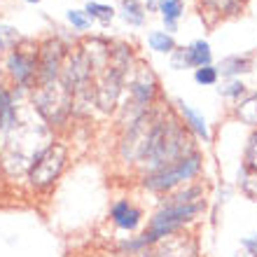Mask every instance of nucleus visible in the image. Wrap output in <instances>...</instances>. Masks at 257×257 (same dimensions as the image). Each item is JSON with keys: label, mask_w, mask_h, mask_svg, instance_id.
<instances>
[{"label": "nucleus", "mask_w": 257, "mask_h": 257, "mask_svg": "<svg viewBox=\"0 0 257 257\" xmlns=\"http://www.w3.org/2000/svg\"><path fill=\"white\" fill-rule=\"evenodd\" d=\"M190 152H194V150H187V136H185V128L180 124L155 122L138 162L143 166H148L152 173V171H159L169 164L178 162L180 157L190 155Z\"/></svg>", "instance_id": "nucleus-1"}, {"label": "nucleus", "mask_w": 257, "mask_h": 257, "mask_svg": "<svg viewBox=\"0 0 257 257\" xmlns=\"http://www.w3.org/2000/svg\"><path fill=\"white\" fill-rule=\"evenodd\" d=\"M203 210V203L196 201V203H183V206H173V203H164L162 208L157 210V215L150 220V227L148 231L141 236L143 245L150 248V245H155L157 241H162V238L171 236V234H176L183 224L192 222L199 213Z\"/></svg>", "instance_id": "nucleus-2"}, {"label": "nucleus", "mask_w": 257, "mask_h": 257, "mask_svg": "<svg viewBox=\"0 0 257 257\" xmlns=\"http://www.w3.org/2000/svg\"><path fill=\"white\" fill-rule=\"evenodd\" d=\"M199 171H201V155L199 152H190V155L180 157L178 162L148 173L143 178V185L152 192H169L173 187H178V185L192 180Z\"/></svg>", "instance_id": "nucleus-3"}, {"label": "nucleus", "mask_w": 257, "mask_h": 257, "mask_svg": "<svg viewBox=\"0 0 257 257\" xmlns=\"http://www.w3.org/2000/svg\"><path fill=\"white\" fill-rule=\"evenodd\" d=\"M68 159V150L63 148L61 143H52L42 150L40 155H35L31 169H28V180L35 190H45L54 183L56 178L61 176L63 166Z\"/></svg>", "instance_id": "nucleus-4"}, {"label": "nucleus", "mask_w": 257, "mask_h": 257, "mask_svg": "<svg viewBox=\"0 0 257 257\" xmlns=\"http://www.w3.org/2000/svg\"><path fill=\"white\" fill-rule=\"evenodd\" d=\"M61 59H63V45L59 40H49L45 42V47L40 52V82L59 80V68H61Z\"/></svg>", "instance_id": "nucleus-5"}, {"label": "nucleus", "mask_w": 257, "mask_h": 257, "mask_svg": "<svg viewBox=\"0 0 257 257\" xmlns=\"http://www.w3.org/2000/svg\"><path fill=\"white\" fill-rule=\"evenodd\" d=\"M7 68H10L12 77L17 80V84L26 87L35 75V59L24 54V52H12V54H10V61H7Z\"/></svg>", "instance_id": "nucleus-6"}, {"label": "nucleus", "mask_w": 257, "mask_h": 257, "mask_svg": "<svg viewBox=\"0 0 257 257\" xmlns=\"http://www.w3.org/2000/svg\"><path fill=\"white\" fill-rule=\"evenodd\" d=\"M128 89H131V94H134V98L138 103H148L150 98L155 96V77H152V73H150L148 68L141 66V70H138V75L131 80Z\"/></svg>", "instance_id": "nucleus-7"}, {"label": "nucleus", "mask_w": 257, "mask_h": 257, "mask_svg": "<svg viewBox=\"0 0 257 257\" xmlns=\"http://www.w3.org/2000/svg\"><path fill=\"white\" fill-rule=\"evenodd\" d=\"M112 220H115V224L119 229L131 231L141 222V210L136 208V206H131L128 201H117L115 206H112Z\"/></svg>", "instance_id": "nucleus-8"}, {"label": "nucleus", "mask_w": 257, "mask_h": 257, "mask_svg": "<svg viewBox=\"0 0 257 257\" xmlns=\"http://www.w3.org/2000/svg\"><path fill=\"white\" fill-rule=\"evenodd\" d=\"M185 243L187 241H183V238H171L169 243H164L159 250L155 252H138V257H194V248H185Z\"/></svg>", "instance_id": "nucleus-9"}, {"label": "nucleus", "mask_w": 257, "mask_h": 257, "mask_svg": "<svg viewBox=\"0 0 257 257\" xmlns=\"http://www.w3.org/2000/svg\"><path fill=\"white\" fill-rule=\"evenodd\" d=\"M17 122V110H14L12 96L7 89L0 87V134H7Z\"/></svg>", "instance_id": "nucleus-10"}, {"label": "nucleus", "mask_w": 257, "mask_h": 257, "mask_svg": "<svg viewBox=\"0 0 257 257\" xmlns=\"http://www.w3.org/2000/svg\"><path fill=\"white\" fill-rule=\"evenodd\" d=\"M178 105H180V112H183V117L187 119V124L192 126V131L201 136L203 141H210V134H208V126H206V119H203V117L199 115L196 110H192L185 101H178Z\"/></svg>", "instance_id": "nucleus-11"}, {"label": "nucleus", "mask_w": 257, "mask_h": 257, "mask_svg": "<svg viewBox=\"0 0 257 257\" xmlns=\"http://www.w3.org/2000/svg\"><path fill=\"white\" fill-rule=\"evenodd\" d=\"M183 0H159V12L169 31H176V19L183 14Z\"/></svg>", "instance_id": "nucleus-12"}, {"label": "nucleus", "mask_w": 257, "mask_h": 257, "mask_svg": "<svg viewBox=\"0 0 257 257\" xmlns=\"http://www.w3.org/2000/svg\"><path fill=\"white\" fill-rule=\"evenodd\" d=\"M190 61L192 66L196 68H203V66H210V47H208V42H203V40H196L194 45H192L190 49Z\"/></svg>", "instance_id": "nucleus-13"}, {"label": "nucleus", "mask_w": 257, "mask_h": 257, "mask_svg": "<svg viewBox=\"0 0 257 257\" xmlns=\"http://www.w3.org/2000/svg\"><path fill=\"white\" fill-rule=\"evenodd\" d=\"M236 115L243 119L245 124H250V126H257V94L248 96L241 105L236 108Z\"/></svg>", "instance_id": "nucleus-14"}, {"label": "nucleus", "mask_w": 257, "mask_h": 257, "mask_svg": "<svg viewBox=\"0 0 257 257\" xmlns=\"http://www.w3.org/2000/svg\"><path fill=\"white\" fill-rule=\"evenodd\" d=\"M148 42H150V47L155 49V52H162V54H166V52H173V49H176L173 38H171L169 33H164V31H155V33H150Z\"/></svg>", "instance_id": "nucleus-15"}, {"label": "nucleus", "mask_w": 257, "mask_h": 257, "mask_svg": "<svg viewBox=\"0 0 257 257\" xmlns=\"http://www.w3.org/2000/svg\"><path fill=\"white\" fill-rule=\"evenodd\" d=\"M122 7H124V19H126L128 24H134V26L143 24V17H145V7H143L138 0H124Z\"/></svg>", "instance_id": "nucleus-16"}, {"label": "nucleus", "mask_w": 257, "mask_h": 257, "mask_svg": "<svg viewBox=\"0 0 257 257\" xmlns=\"http://www.w3.org/2000/svg\"><path fill=\"white\" fill-rule=\"evenodd\" d=\"M220 70H222V75L245 73V70H250V61H248V59H241V56H229V59H224V61L220 63Z\"/></svg>", "instance_id": "nucleus-17"}, {"label": "nucleus", "mask_w": 257, "mask_h": 257, "mask_svg": "<svg viewBox=\"0 0 257 257\" xmlns=\"http://www.w3.org/2000/svg\"><path fill=\"white\" fill-rule=\"evenodd\" d=\"M84 14H89L91 19H101V21H110L115 17V10L108 5H98V3H87Z\"/></svg>", "instance_id": "nucleus-18"}, {"label": "nucleus", "mask_w": 257, "mask_h": 257, "mask_svg": "<svg viewBox=\"0 0 257 257\" xmlns=\"http://www.w3.org/2000/svg\"><path fill=\"white\" fill-rule=\"evenodd\" d=\"M243 171L257 173V131L250 136V141H248V148H245V164H243Z\"/></svg>", "instance_id": "nucleus-19"}, {"label": "nucleus", "mask_w": 257, "mask_h": 257, "mask_svg": "<svg viewBox=\"0 0 257 257\" xmlns=\"http://www.w3.org/2000/svg\"><path fill=\"white\" fill-rule=\"evenodd\" d=\"M194 80L199 82V84H215V80H217V70H215V68H210V66L196 68Z\"/></svg>", "instance_id": "nucleus-20"}, {"label": "nucleus", "mask_w": 257, "mask_h": 257, "mask_svg": "<svg viewBox=\"0 0 257 257\" xmlns=\"http://www.w3.org/2000/svg\"><path fill=\"white\" fill-rule=\"evenodd\" d=\"M171 66L176 68V70H183V68L192 66L190 52H187V49H176V52H173V59H171Z\"/></svg>", "instance_id": "nucleus-21"}, {"label": "nucleus", "mask_w": 257, "mask_h": 257, "mask_svg": "<svg viewBox=\"0 0 257 257\" xmlns=\"http://www.w3.org/2000/svg\"><path fill=\"white\" fill-rule=\"evenodd\" d=\"M68 21H70L75 28H80V31H84V28L89 26V19L84 17V12H80V10H70V12H68Z\"/></svg>", "instance_id": "nucleus-22"}, {"label": "nucleus", "mask_w": 257, "mask_h": 257, "mask_svg": "<svg viewBox=\"0 0 257 257\" xmlns=\"http://www.w3.org/2000/svg\"><path fill=\"white\" fill-rule=\"evenodd\" d=\"M241 91H243V84H241V82H236V80L229 82L227 87H220V94H222V96H238Z\"/></svg>", "instance_id": "nucleus-23"}, {"label": "nucleus", "mask_w": 257, "mask_h": 257, "mask_svg": "<svg viewBox=\"0 0 257 257\" xmlns=\"http://www.w3.org/2000/svg\"><path fill=\"white\" fill-rule=\"evenodd\" d=\"M241 245H243V248H248V250H255L257 252V234L241 238Z\"/></svg>", "instance_id": "nucleus-24"}, {"label": "nucleus", "mask_w": 257, "mask_h": 257, "mask_svg": "<svg viewBox=\"0 0 257 257\" xmlns=\"http://www.w3.org/2000/svg\"><path fill=\"white\" fill-rule=\"evenodd\" d=\"M236 257H257V252H255V250H248V248H243V250L236 252Z\"/></svg>", "instance_id": "nucleus-25"}, {"label": "nucleus", "mask_w": 257, "mask_h": 257, "mask_svg": "<svg viewBox=\"0 0 257 257\" xmlns=\"http://www.w3.org/2000/svg\"><path fill=\"white\" fill-rule=\"evenodd\" d=\"M206 3L213 7H227V0H206Z\"/></svg>", "instance_id": "nucleus-26"}, {"label": "nucleus", "mask_w": 257, "mask_h": 257, "mask_svg": "<svg viewBox=\"0 0 257 257\" xmlns=\"http://www.w3.org/2000/svg\"><path fill=\"white\" fill-rule=\"evenodd\" d=\"M28 3H40V0H28Z\"/></svg>", "instance_id": "nucleus-27"}]
</instances>
